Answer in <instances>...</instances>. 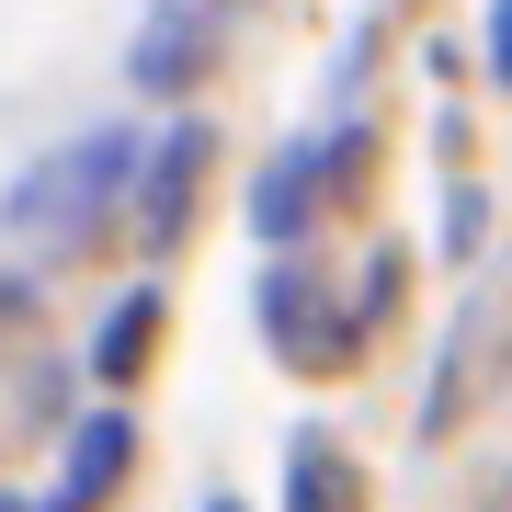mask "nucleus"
I'll return each mask as SVG.
<instances>
[{
    "instance_id": "nucleus-1",
    "label": "nucleus",
    "mask_w": 512,
    "mask_h": 512,
    "mask_svg": "<svg viewBox=\"0 0 512 512\" xmlns=\"http://www.w3.org/2000/svg\"><path fill=\"white\" fill-rule=\"evenodd\" d=\"M126 171H137V126H92V137H69V148L35 171V183L12 194V228H80L92 205L126 194Z\"/></svg>"
},
{
    "instance_id": "nucleus-2",
    "label": "nucleus",
    "mask_w": 512,
    "mask_h": 512,
    "mask_svg": "<svg viewBox=\"0 0 512 512\" xmlns=\"http://www.w3.org/2000/svg\"><path fill=\"white\" fill-rule=\"evenodd\" d=\"M126 467H137V421H126V410L80 421V433H69V478H57V501H46V512H92Z\"/></svg>"
},
{
    "instance_id": "nucleus-3",
    "label": "nucleus",
    "mask_w": 512,
    "mask_h": 512,
    "mask_svg": "<svg viewBox=\"0 0 512 512\" xmlns=\"http://www.w3.org/2000/svg\"><path fill=\"white\" fill-rule=\"evenodd\" d=\"M262 330L296 342V365H342V353H353V319H319V285L308 274H274V285H262Z\"/></svg>"
},
{
    "instance_id": "nucleus-4",
    "label": "nucleus",
    "mask_w": 512,
    "mask_h": 512,
    "mask_svg": "<svg viewBox=\"0 0 512 512\" xmlns=\"http://www.w3.org/2000/svg\"><path fill=\"white\" fill-rule=\"evenodd\" d=\"M148 342H160V285L114 296V319L92 330V376H103V387H137V365H148Z\"/></svg>"
},
{
    "instance_id": "nucleus-5",
    "label": "nucleus",
    "mask_w": 512,
    "mask_h": 512,
    "mask_svg": "<svg viewBox=\"0 0 512 512\" xmlns=\"http://www.w3.org/2000/svg\"><path fill=\"white\" fill-rule=\"evenodd\" d=\"M183 183H205V126H171V148H160V183L137 194V228L160 239V251L183 239Z\"/></svg>"
},
{
    "instance_id": "nucleus-6",
    "label": "nucleus",
    "mask_w": 512,
    "mask_h": 512,
    "mask_svg": "<svg viewBox=\"0 0 512 512\" xmlns=\"http://www.w3.org/2000/svg\"><path fill=\"white\" fill-rule=\"evenodd\" d=\"M319 148H296V160H274V171H262V194H251V228L262 239H296V228H308L319 217Z\"/></svg>"
},
{
    "instance_id": "nucleus-7",
    "label": "nucleus",
    "mask_w": 512,
    "mask_h": 512,
    "mask_svg": "<svg viewBox=\"0 0 512 512\" xmlns=\"http://www.w3.org/2000/svg\"><path fill=\"white\" fill-rule=\"evenodd\" d=\"M296 501L285 512H353V467H342V444H330V433H296Z\"/></svg>"
},
{
    "instance_id": "nucleus-8",
    "label": "nucleus",
    "mask_w": 512,
    "mask_h": 512,
    "mask_svg": "<svg viewBox=\"0 0 512 512\" xmlns=\"http://www.w3.org/2000/svg\"><path fill=\"white\" fill-rule=\"evenodd\" d=\"M490 69H501V92H512V0L490 12Z\"/></svg>"
},
{
    "instance_id": "nucleus-9",
    "label": "nucleus",
    "mask_w": 512,
    "mask_h": 512,
    "mask_svg": "<svg viewBox=\"0 0 512 512\" xmlns=\"http://www.w3.org/2000/svg\"><path fill=\"white\" fill-rule=\"evenodd\" d=\"M0 512H35V501H12V490H0Z\"/></svg>"
},
{
    "instance_id": "nucleus-10",
    "label": "nucleus",
    "mask_w": 512,
    "mask_h": 512,
    "mask_svg": "<svg viewBox=\"0 0 512 512\" xmlns=\"http://www.w3.org/2000/svg\"><path fill=\"white\" fill-rule=\"evenodd\" d=\"M205 512H239V501H205Z\"/></svg>"
}]
</instances>
